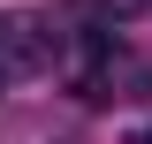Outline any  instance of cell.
Masks as SVG:
<instances>
[{"label":"cell","mask_w":152,"mask_h":144,"mask_svg":"<svg viewBox=\"0 0 152 144\" xmlns=\"http://www.w3.org/2000/svg\"><path fill=\"white\" fill-rule=\"evenodd\" d=\"M137 144H152V129H137Z\"/></svg>","instance_id":"cell-3"},{"label":"cell","mask_w":152,"mask_h":144,"mask_svg":"<svg viewBox=\"0 0 152 144\" xmlns=\"http://www.w3.org/2000/svg\"><path fill=\"white\" fill-rule=\"evenodd\" d=\"M46 61H53V31H46V15L8 8V15H0V76H38Z\"/></svg>","instance_id":"cell-1"},{"label":"cell","mask_w":152,"mask_h":144,"mask_svg":"<svg viewBox=\"0 0 152 144\" xmlns=\"http://www.w3.org/2000/svg\"><path fill=\"white\" fill-rule=\"evenodd\" d=\"M107 8H114V15H137V8H145V0H107Z\"/></svg>","instance_id":"cell-2"}]
</instances>
